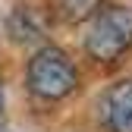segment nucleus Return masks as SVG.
<instances>
[{
    "mask_svg": "<svg viewBox=\"0 0 132 132\" xmlns=\"http://www.w3.org/2000/svg\"><path fill=\"white\" fill-rule=\"evenodd\" d=\"M132 47V6L101 3L85 31V51L97 63H113Z\"/></svg>",
    "mask_w": 132,
    "mask_h": 132,
    "instance_id": "f257e3e1",
    "label": "nucleus"
},
{
    "mask_svg": "<svg viewBox=\"0 0 132 132\" xmlns=\"http://www.w3.org/2000/svg\"><path fill=\"white\" fill-rule=\"evenodd\" d=\"M28 88L31 94L44 97V101H60V97H69L79 85V72H76V63L69 60V54L63 47L47 44L28 60Z\"/></svg>",
    "mask_w": 132,
    "mask_h": 132,
    "instance_id": "f03ea898",
    "label": "nucleus"
},
{
    "mask_svg": "<svg viewBox=\"0 0 132 132\" xmlns=\"http://www.w3.org/2000/svg\"><path fill=\"white\" fill-rule=\"evenodd\" d=\"M97 110L110 132H132V79L113 82L104 91Z\"/></svg>",
    "mask_w": 132,
    "mask_h": 132,
    "instance_id": "7ed1b4c3",
    "label": "nucleus"
},
{
    "mask_svg": "<svg viewBox=\"0 0 132 132\" xmlns=\"http://www.w3.org/2000/svg\"><path fill=\"white\" fill-rule=\"evenodd\" d=\"M10 35L16 41H35L41 38V19L31 6H16L10 16Z\"/></svg>",
    "mask_w": 132,
    "mask_h": 132,
    "instance_id": "20e7f679",
    "label": "nucleus"
},
{
    "mask_svg": "<svg viewBox=\"0 0 132 132\" xmlns=\"http://www.w3.org/2000/svg\"><path fill=\"white\" fill-rule=\"evenodd\" d=\"M51 3H54V13L60 16V19L82 22V19H91L104 0H51Z\"/></svg>",
    "mask_w": 132,
    "mask_h": 132,
    "instance_id": "39448f33",
    "label": "nucleus"
},
{
    "mask_svg": "<svg viewBox=\"0 0 132 132\" xmlns=\"http://www.w3.org/2000/svg\"><path fill=\"white\" fill-rule=\"evenodd\" d=\"M0 110H3V88H0Z\"/></svg>",
    "mask_w": 132,
    "mask_h": 132,
    "instance_id": "423d86ee",
    "label": "nucleus"
},
{
    "mask_svg": "<svg viewBox=\"0 0 132 132\" xmlns=\"http://www.w3.org/2000/svg\"><path fill=\"white\" fill-rule=\"evenodd\" d=\"M0 132H10V129H6V126H0Z\"/></svg>",
    "mask_w": 132,
    "mask_h": 132,
    "instance_id": "0eeeda50",
    "label": "nucleus"
}]
</instances>
